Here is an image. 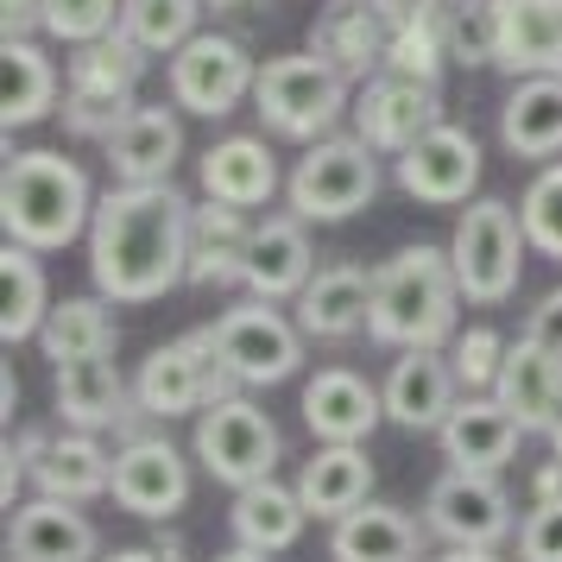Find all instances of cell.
<instances>
[{
	"label": "cell",
	"mask_w": 562,
	"mask_h": 562,
	"mask_svg": "<svg viewBox=\"0 0 562 562\" xmlns=\"http://www.w3.org/2000/svg\"><path fill=\"white\" fill-rule=\"evenodd\" d=\"M373 7H380V20H385V26L398 32V26H417V20H430V13H442L449 0H373Z\"/></svg>",
	"instance_id": "bcb514c9"
},
{
	"label": "cell",
	"mask_w": 562,
	"mask_h": 562,
	"mask_svg": "<svg viewBox=\"0 0 562 562\" xmlns=\"http://www.w3.org/2000/svg\"><path fill=\"white\" fill-rule=\"evenodd\" d=\"M518 562H562V493L518 518Z\"/></svg>",
	"instance_id": "7bdbcfd3"
},
{
	"label": "cell",
	"mask_w": 562,
	"mask_h": 562,
	"mask_svg": "<svg viewBox=\"0 0 562 562\" xmlns=\"http://www.w3.org/2000/svg\"><path fill=\"white\" fill-rule=\"evenodd\" d=\"M385 38H392V26L380 20L373 0H329L310 26V52L329 57L348 82H373L385 70Z\"/></svg>",
	"instance_id": "cb8c5ba5"
},
{
	"label": "cell",
	"mask_w": 562,
	"mask_h": 562,
	"mask_svg": "<svg viewBox=\"0 0 562 562\" xmlns=\"http://www.w3.org/2000/svg\"><path fill=\"white\" fill-rule=\"evenodd\" d=\"M108 32H121V0H45V38L57 45H95Z\"/></svg>",
	"instance_id": "ab89813d"
},
{
	"label": "cell",
	"mask_w": 562,
	"mask_h": 562,
	"mask_svg": "<svg viewBox=\"0 0 562 562\" xmlns=\"http://www.w3.org/2000/svg\"><path fill=\"white\" fill-rule=\"evenodd\" d=\"M456 304H461V284L456 266H449V247H398V254L373 266V310H367V335L405 355V348H442L456 341Z\"/></svg>",
	"instance_id": "7a4b0ae2"
},
{
	"label": "cell",
	"mask_w": 562,
	"mask_h": 562,
	"mask_svg": "<svg viewBox=\"0 0 562 562\" xmlns=\"http://www.w3.org/2000/svg\"><path fill=\"white\" fill-rule=\"evenodd\" d=\"M114 341H121V323H114V304H108L102 291L95 297H64V304H52L45 329H38V348H45L52 367L114 355Z\"/></svg>",
	"instance_id": "e575fe53"
},
{
	"label": "cell",
	"mask_w": 562,
	"mask_h": 562,
	"mask_svg": "<svg viewBox=\"0 0 562 562\" xmlns=\"http://www.w3.org/2000/svg\"><path fill=\"white\" fill-rule=\"evenodd\" d=\"M506 335L486 329V323H474V329H461L456 341H449V367H456L461 392H493V380H499V367H506Z\"/></svg>",
	"instance_id": "60d3db41"
},
{
	"label": "cell",
	"mask_w": 562,
	"mask_h": 562,
	"mask_svg": "<svg viewBox=\"0 0 562 562\" xmlns=\"http://www.w3.org/2000/svg\"><path fill=\"white\" fill-rule=\"evenodd\" d=\"M139 77H146V52L127 32H108L95 45L70 52L64 70V127L70 139H114V127L139 108Z\"/></svg>",
	"instance_id": "5b68a950"
},
{
	"label": "cell",
	"mask_w": 562,
	"mask_h": 562,
	"mask_svg": "<svg viewBox=\"0 0 562 562\" xmlns=\"http://www.w3.org/2000/svg\"><path fill=\"white\" fill-rule=\"evenodd\" d=\"M456 57H449V7L417 20V26H398L385 38V70L392 77H411V82H442Z\"/></svg>",
	"instance_id": "74e56055"
},
{
	"label": "cell",
	"mask_w": 562,
	"mask_h": 562,
	"mask_svg": "<svg viewBox=\"0 0 562 562\" xmlns=\"http://www.w3.org/2000/svg\"><path fill=\"white\" fill-rule=\"evenodd\" d=\"M304 499H297V486L284 481H254L234 493L228 506V525H234V543H247V550H266V557H279L291 550L297 537H304Z\"/></svg>",
	"instance_id": "836d02e7"
},
{
	"label": "cell",
	"mask_w": 562,
	"mask_h": 562,
	"mask_svg": "<svg viewBox=\"0 0 562 562\" xmlns=\"http://www.w3.org/2000/svg\"><path fill=\"white\" fill-rule=\"evenodd\" d=\"M196 178H203L209 203L266 209L279 196V158H272V146L254 139V133H228V139H215V146L196 158Z\"/></svg>",
	"instance_id": "d4e9b609"
},
{
	"label": "cell",
	"mask_w": 562,
	"mask_h": 562,
	"mask_svg": "<svg viewBox=\"0 0 562 562\" xmlns=\"http://www.w3.org/2000/svg\"><path fill=\"white\" fill-rule=\"evenodd\" d=\"M304 341L310 335L297 329V316H284L279 304L266 297H240L228 304L215 323H209V348L215 360L234 373V385H279L304 367Z\"/></svg>",
	"instance_id": "ba28073f"
},
{
	"label": "cell",
	"mask_w": 562,
	"mask_h": 562,
	"mask_svg": "<svg viewBox=\"0 0 562 562\" xmlns=\"http://www.w3.org/2000/svg\"><path fill=\"white\" fill-rule=\"evenodd\" d=\"M316 279V247H310L304 234V215H266V222H254V247H247V272H240V284H247V297H266V304H297L304 297V284Z\"/></svg>",
	"instance_id": "d6986e66"
},
{
	"label": "cell",
	"mask_w": 562,
	"mask_h": 562,
	"mask_svg": "<svg viewBox=\"0 0 562 562\" xmlns=\"http://www.w3.org/2000/svg\"><path fill=\"white\" fill-rule=\"evenodd\" d=\"M0 32H7V38L45 32V0H0Z\"/></svg>",
	"instance_id": "f6af8a7d"
},
{
	"label": "cell",
	"mask_w": 562,
	"mask_h": 562,
	"mask_svg": "<svg viewBox=\"0 0 562 562\" xmlns=\"http://www.w3.org/2000/svg\"><path fill=\"white\" fill-rule=\"evenodd\" d=\"M32 486H38V499L89 506V499L114 493V456L102 449V436H89V430L45 436V449L32 461Z\"/></svg>",
	"instance_id": "83f0119b"
},
{
	"label": "cell",
	"mask_w": 562,
	"mask_h": 562,
	"mask_svg": "<svg viewBox=\"0 0 562 562\" xmlns=\"http://www.w3.org/2000/svg\"><path fill=\"white\" fill-rule=\"evenodd\" d=\"M367 310H373V272L367 266H316V279L297 297V329L310 341H348L355 329H367Z\"/></svg>",
	"instance_id": "f1b7e54d"
},
{
	"label": "cell",
	"mask_w": 562,
	"mask_h": 562,
	"mask_svg": "<svg viewBox=\"0 0 562 562\" xmlns=\"http://www.w3.org/2000/svg\"><path fill=\"white\" fill-rule=\"evenodd\" d=\"M254 108L266 133L279 139H329L341 127V114H355V95H348V77L335 70L329 57L316 52H291V57H266L254 82Z\"/></svg>",
	"instance_id": "277c9868"
},
{
	"label": "cell",
	"mask_w": 562,
	"mask_h": 562,
	"mask_svg": "<svg viewBox=\"0 0 562 562\" xmlns=\"http://www.w3.org/2000/svg\"><path fill=\"white\" fill-rule=\"evenodd\" d=\"M493 398L531 430H550V417L562 411V355L557 348H543L537 335H518L506 348V367H499V380H493Z\"/></svg>",
	"instance_id": "4316f807"
},
{
	"label": "cell",
	"mask_w": 562,
	"mask_h": 562,
	"mask_svg": "<svg viewBox=\"0 0 562 562\" xmlns=\"http://www.w3.org/2000/svg\"><path fill=\"white\" fill-rule=\"evenodd\" d=\"M493 7V38H499V70L512 82L562 77V0H486Z\"/></svg>",
	"instance_id": "ffe728a7"
},
{
	"label": "cell",
	"mask_w": 562,
	"mask_h": 562,
	"mask_svg": "<svg viewBox=\"0 0 562 562\" xmlns=\"http://www.w3.org/2000/svg\"><path fill=\"white\" fill-rule=\"evenodd\" d=\"M45 316H52V279H45V266H38L32 247L7 240V254H0V341L7 348L13 341H38Z\"/></svg>",
	"instance_id": "d590c367"
},
{
	"label": "cell",
	"mask_w": 562,
	"mask_h": 562,
	"mask_svg": "<svg viewBox=\"0 0 562 562\" xmlns=\"http://www.w3.org/2000/svg\"><path fill=\"white\" fill-rule=\"evenodd\" d=\"M442 456L449 468H474V474H499L512 456H518V442H525V424L512 417L493 392H461V405L449 411V424H442Z\"/></svg>",
	"instance_id": "7402d4cb"
},
{
	"label": "cell",
	"mask_w": 562,
	"mask_h": 562,
	"mask_svg": "<svg viewBox=\"0 0 562 562\" xmlns=\"http://www.w3.org/2000/svg\"><path fill=\"white\" fill-rule=\"evenodd\" d=\"M95 222V190L82 178L77 158L32 146V153H7V178H0V228L13 247L32 254H57Z\"/></svg>",
	"instance_id": "3957f363"
},
{
	"label": "cell",
	"mask_w": 562,
	"mask_h": 562,
	"mask_svg": "<svg viewBox=\"0 0 562 562\" xmlns=\"http://www.w3.org/2000/svg\"><path fill=\"white\" fill-rule=\"evenodd\" d=\"M209 0H121V32L146 57H171L196 38V20H203Z\"/></svg>",
	"instance_id": "8d00e7d4"
},
{
	"label": "cell",
	"mask_w": 562,
	"mask_h": 562,
	"mask_svg": "<svg viewBox=\"0 0 562 562\" xmlns=\"http://www.w3.org/2000/svg\"><path fill=\"white\" fill-rule=\"evenodd\" d=\"M114 506L133 518H171L190 506V456L171 436L139 430L114 449Z\"/></svg>",
	"instance_id": "5bb4252c"
},
{
	"label": "cell",
	"mask_w": 562,
	"mask_h": 562,
	"mask_svg": "<svg viewBox=\"0 0 562 562\" xmlns=\"http://www.w3.org/2000/svg\"><path fill=\"white\" fill-rule=\"evenodd\" d=\"M215 562H272V557H266V550H247V543H234V550H222Z\"/></svg>",
	"instance_id": "f907efd6"
},
{
	"label": "cell",
	"mask_w": 562,
	"mask_h": 562,
	"mask_svg": "<svg viewBox=\"0 0 562 562\" xmlns=\"http://www.w3.org/2000/svg\"><path fill=\"white\" fill-rule=\"evenodd\" d=\"M57 64L38 38H7L0 45V127H32L57 108Z\"/></svg>",
	"instance_id": "1f68e13d"
},
{
	"label": "cell",
	"mask_w": 562,
	"mask_h": 562,
	"mask_svg": "<svg viewBox=\"0 0 562 562\" xmlns=\"http://www.w3.org/2000/svg\"><path fill=\"white\" fill-rule=\"evenodd\" d=\"M525 335H537L543 348H557V355H562V284L537 297V310H531V323H525Z\"/></svg>",
	"instance_id": "ee69618b"
},
{
	"label": "cell",
	"mask_w": 562,
	"mask_h": 562,
	"mask_svg": "<svg viewBox=\"0 0 562 562\" xmlns=\"http://www.w3.org/2000/svg\"><path fill=\"white\" fill-rule=\"evenodd\" d=\"M297 499L310 518H348L355 506L373 499V461L367 442H316V456L297 468Z\"/></svg>",
	"instance_id": "f546056e"
},
{
	"label": "cell",
	"mask_w": 562,
	"mask_h": 562,
	"mask_svg": "<svg viewBox=\"0 0 562 562\" xmlns=\"http://www.w3.org/2000/svg\"><path fill=\"white\" fill-rule=\"evenodd\" d=\"M190 215L178 183H108L89 222V279L108 304H153L190 284Z\"/></svg>",
	"instance_id": "6da1fadb"
},
{
	"label": "cell",
	"mask_w": 562,
	"mask_h": 562,
	"mask_svg": "<svg viewBox=\"0 0 562 562\" xmlns=\"http://www.w3.org/2000/svg\"><path fill=\"white\" fill-rule=\"evenodd\" d=\"M424 518H411L405 506L367 499L348 518H335L329 531V562H424Z\"/></svg>",
	"instance_id": "484cf974"
},
{
	"label": "cell",
	"mask_w": 562,
	"mask_h": 562,
	"mask_svg": "<svg viewBox=\"0 0 562 562\" xmlns=\"http://www.w3.org/2000/svg\"><path fill=\"white\" fill-rule=\"evenodd\" d=\"M436 127H442V89L436 82H411V77H392V70H380L373 82H360L355 139H367L373 153L405 158Z\"/></svg>",
	"instance_id": "4fadbf2b"
},
{
	"label": "cell",
	"mask_w": 562,
	"mask_h": 562,
	"mask_svg": "<svg viewBox=\"0 0 562 562\" xmlns=\"http://www.w3.org/2000/svg\"><path fill=\"white\" fill-rule=\"evenodd\" d=\"M543 436H550V456L562 461V411H557V417H550V430H543Z\"/></svg>",
	"instance_id": "816d5d0a"
},
{
	"label": "cell",
	"mask_w": 562,
	"mask_h": 562,
	"mask_svg": "<svg viewBox=\"0 0 562 562\" xmlns=\"http://www.w3.org/2000/svg\"><path fill=\"white\" fill-rule=\"evenodd\" d=\"M518 222H525V240H531L543 259H562V165H543L525 196H518Z\"/></svg>",
	"instance_id": "f35d334b"
},
{
	"label": "cell",
	"mask_w": 562,
	"mask_h": 562,
	"mask_svg": "<svg viewBox=\"0 0 562 562\" xmlns=\"http://www.w3.org/2000/svg\"><path fill=\"white\" fill-rule=\"evenodd\" d=\"M7 562H102V531L70 499H20L7 518Z\"/></svg>",
	"instance_id": "e0dca14e"
},
{
	"label": "cell",
	"mask_w": 562,
	"mask_h": 562,
	"mask_svg": "<svg viewBox=\"0 0 562 562\" xmlns=\"http://www.w3.org/2000/svg\"><path fill=\"white\" fill-rule=\"evenodd\" d=\"M449 7H474V0H449Z\"/></svg>",
	"instance_id": "db71d44e"
},
{
	"label": "cell",
	"mask_w": 562,
	"mask_h": 562,
	"mask_svg": "<svg viewBox=\"0 0 562 562\" xmlns=\"http://www.w3.org/2000/svg\"><path fill=\"white\" fill-rule=\"evenodd\" d=\"M209 7H215V13H234V7H247V0H209Z\"/></svg>",
	"instance_id": "f5cc1de1"
},
{
	"label": "cell",
	"mask_w": 562,
	"mask_h": 562,
	"mask_svg": "<svg viewBox=\"0 0 562 562\" xmlns=\"http://www.w3.org/2000/svg\"><path fill=\"white\" fill-rule=\"evenodd\" d=\"M424 531L449 550H499L518 525H512V493L499 474H474V468H449L436 474L424 493Z\"/></svg>",
	"instance_id": "8fae6325"
},
{
	"label": "cell",
	"mask_w": 562,
	"mask_h": 562,
	"mask_svg": "<svg viewBox=\"0 0 562 562\" xmlns=\"http://www.w3.org/2000/svg\"><path fill=\"white\" fill-rule=\"evenodd\" d=\"M190 456L203 461L209 481L222 486H254V481H272L284 442H279V424L266 417V405H254L247 392H234L222 405H209L190 430Z\"/></svg>",
	"instance_id": "30bf717a"
},
{
	"label": "cell",
	"mask_w": 562,
	"mask_h": 562,
	"mask_svg": "<svg viewBox=\"0 0 562 562\" xmlns=\"http://www.w3.org/2000/svg\"><path fill=\"white\" fill-rule=\"evenodd\" d=\"M430 562H506L499 550H442V557H430Z\"/></svg>",
	"instance_id": "681fc988"
},
{
	"label": "cell",
	"mask_w": 562,
	"mask_h": 562,
	"mask_svg": "<svg viewBox=\"0 0 562 562\" xmlns=\"http://www.w3.org/2000/svg\"><path fill=\"white\" fill-rule=\"evenodd\" d=\"M234 392H240V385H234V373L215 360L209 329H190V335H178V341L153 348V355L139 360V373H133V398H139V411H146L153 424L203 417L209 405H222Z\"/></svg>",
	"instance_id": "9c48e42d"
},
{
	"label": "cell",
	"mask_w": 562,
	"mask_h": 562,
	"mask_svg": "<svg viewBox=\"0 0 562 562\" xmlns=\"http://www.w3.org/2000/svg\"><path fill=\"white\" fill-rule=\"evenodd\" d=\"M165 82H171V102L183 114H203V121H222L254 95L259 64L247 57L240 38H222V32H196L171 64H165Z\"/></svg>",
	"instance_id": "7c38bea8"
},
{
	"label": "cell",
	"mask_w": 562,
	"mask_h": 562,
	"mask_svg": "<svg viewBox=\"0 0 562 562\" xmlns=\"http://www.w3.org/2000/svg\"><path fill=\"white\" fill-rule=\"evenodd\" d=\"M385 424L398 430H442L449 411L461 405V380L442 348H405L385 373Z\"/></svg>",
	"instance_id": "ac0fdd59"
},
{
	"label": "cell",
	"mask_w": 562,
	"mask_h": 562,
	"mask_svg": "<svg viewBox=\"0 0 562 562\" xmlns=\"http://www.w3.org/2000/svg\"><path fill=\"white\" fill-rule=\"evenodd\" d=\"M525 222H518V209L499 203V196H474V203L461 209L456 234H449V266H456V284L468 304H506L512 291H518V266H525Z\"/></svg>",
	"instance_id": "8992f818"
},
{
	"label": "cell",
	"mask_w": 562,
	"mask_h": 562,
	"mask_svg": "<svg viewBox=\"0 0 562 562\" xmlns=\"http://www.w3.org/2000/svg\"><path fill=\"white\" fill-rule=\"evenodd\" d=\"M304 424L316 442H367L385 424V392L367 385L355 367H323L304 385Z\"/></svg>",
	"instance_id": "603a6c76"
},
{
	"label": "cell",
	"mask_w": 562,
	"mask_h": 562,
	"mask_svg": "<svg viewBox=\"0 0 562 562\" xmlns=\"http://www.w3.org/2000/svg\"><path fill=\"white\" fill-rule=\"evenodd\" d=\"M102 562H171L158 543H127V550H114V557H102Z\"/></svg>",
	"instance_id": "c3c4849f"
},
{
	"label": "cell",
	"mask_w": 562,
	"mask_h": 562,
	"mask_svg": "<svg viewBox=\"0 0 562 562\" xmlns=\"http://www.w3.org/2000/svg\"><path fill=\"white\" fill-rule=\"evenodd\" d=\"M373 196H380V153L367 139H355V133L316 139L291 165V178H284V203H291V215H304V222H348Z\"/></svg>",
	"instance_id": "52a82bcc"
},
{
	"label": "cell",
	"mask_w": 562,
	"mask_h": 562,
	"mask_svg": "<svg viewBox=\"0 0 562 562\" xmlns=\"http://www.w3.org/2000/svg\"><path fill=\"white\" fill-rule=\"evenodd\" d=\"M531 493H537V499H557V493H562V461H543V468H537Z\"/></svg>",
	"instance_id": "7dc6e473"
},
{
	"label": "cell",
	"mask_w": 562,
	"mask_h": 562,
	"mask_svg": "<svg viewBox=\"0 0 562 562\" xmlns=\"http://www.w3.org/2000/svg\"><path fill=\"white\" fill-rule=\"evenodd\" d=\"M499 139L512 158H557L562 153V77L512 82L499 108Z\"/></svg>",
	"instance_id": "d6a6232c"
},
{
	"label": "cell",
	"mask_w": 562,
	"mask_h": 562,
	"mask_svg": "<svg viewBox=\"0 0 562 562\" xmlns=\"http://www.w3.org/2000/svg\"><path fill=\"white\" fill-rule=\"evenodd\" d=\"M102 153H108L114 183H171V171H178V158H183V121H178V108L139 102L127 121L114 127V139H108Z\"/></svg>",
	"instance_id": "44dd1931"
},
{
	"label": "cell",
	"mask_w": 562,
	"mask_h": 562,
	"mask_svg": "<svg viewBox=\"0 0 562 562\" xmlns=\"http://www.w3.org/2000/svg\"><path fill=\"white\" fill-rule=\"evenodd\" d=\"M247 247H254V222H247V209L196 203V215H190V284H203V291L240 284V272H247Z\"/></svg>",
	"instance_id": "4dcf8cb0"
},
{
	"label": "cell",
	"mask_w": 562,
	"mask_h": 562,
	"mask_svg": "<svg viewBox=\"0 0 562 562\" xmlns=\"http://www.w3.org/2000/svg\"><path fill=\"white\" fill-rule=\"evenodd\" d=\"M449 57L468 64V70H481L499 57V38H493V7L474 0V7H449Z\"/></svg>",
	"instance_id": "b9f144b4"
},
{
	"label": "cell",
	"mask_w": 562,
	"mask_h": 562,
	"mask_svg": "<svg viewBox=\"0 0 562 562\" xmlns=\"http://www.w3.org/2000/svg\"><path fill=\"white\" fill-rule=\"evenodd\" d=\"M392 171H398V190H405L411 203L456 209V203H468L474 183H481V139L468 127H456V121H442V127L424 133Z\"/></svg>",
	"instance_id": "2e32d148"
},
{
	"label": "cell",
	"mask_w": 562,
	"mask_h": 562,
	"mask_svg": "<svg viewBox=\"0 0 562 562\" xmlns=\"http://www.w3.org/2000/svg\"><path fill=\"white\" fill-rule=\"evenodd\" d=\"M57 417H64V430H121V442L127 436H139V424H146V411H139V398H133V380L114 367V355H95V360H64L57 367Z\"/></svg>",
	"instance_id": "9a60e30c"
}]
</instances>
